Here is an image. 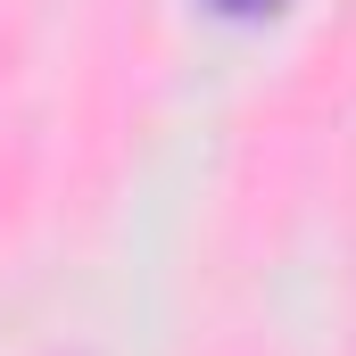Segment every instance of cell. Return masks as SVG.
I'll return each instance as SVG.
<instances>
[{"label": "cell", "instance_id": "cell-1", "mask_svg": "<svg viewBox=\"0 0 356 356\" xmlns=\"http://www.w3.org/2000/svg\"><path fill=\"white\" fill-rule=\"evenodd\" d=\"M207 8H224V17H273L282 0H207Z\"/></svg>", "mask_w": 356, "mask_h": 356}]
</instances>
